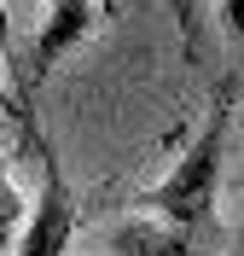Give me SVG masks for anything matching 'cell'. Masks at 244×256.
I'll use <instances>...</instances> for the list:
<instances>
[{
  "label": "cell",
  "mask_w": 244,
  "mask_h": 256,
  "mask_svg": "<svg viewBox=\"0 0 244 256\" xmlns=\"http://www.w3.org/2000/svg\"><path fill=\"white\" fill-rule=\"evenodd\" d=\"M227 128H233V82L215 94V111L204 116V128L192 134V146L180 152V163L157 186H146L134 204L163 216V222H180V227H204L215 210V186H221V158H227Z\"/></svg>",
  "instance_id": "cell-1"
},
{
  "label": "cell",
  "mask_w": 244,
  "mask_h": 256,
  "mask_svg": "<svg viewBox=\"0 0 244 256\" xmlns=\"http://www.w3.org/2000/svg\"><path fill=\"white\" fill-rule=\"evenodd\" d=\"M35 158H41V192H35V210H29V227L17 233V256H64L70 239H76V192H70L64 169L52 158L47 140H35Z\"/></svg>",
  "instance_id": "cell-2"
},
{
  "label": "cell",
  "mask_w": 244,
  "mask_h": 256,
  "mask_svg": "<svg viewBox=\"0 0 244 256\" xmlns=\"http://www.w3.org/2000/svg\"><path fill=\"white\" fill-rule=\"evenodd\" d=\"M99 24V0H47V24L35 35V64H29V88L52 76V64L70 47H81Z\"/></svg>",
  "instance_id": "cell-3"
},
{
  "label": "cell",
  "mask_w": 244,
  "mask_h": 256,
  "mask_svg": "<svg viewBox=\"0 0 244 256\" xmlns=\"http://www.w3.org/2000/svg\"><path fill=\"white\" fill-rule=\"evenodd\" d=\"M105 256H198V250H192V227L163 222V216H134L105 233Z\"/></svg>",
  "instance_id": "cell-4"
},
{
  "label": "cell",
  "mask_w": 244,
  "mask_h": 256,
  "mask_svg": "<svg viewBox=\"0 0 244 256\" xmlns=\"http://www.w3.org/2000/svg\"><path fill=\"white\" fill-rule=\"evenodd\" d=\"M169 12H175L180 24V41H186V52H198V41H204V24H198V0H163Z\"/></svg>",
  "instance_id": "cell-5"
},
{
  "label": "cell",
  "mask_w": 244,
  "mask_h": 256,
  "mask_svg": "<svg viewBox=\"0 0 244 256\" xmlns=\"http://www.w3.org/2000/svg\"><path fill=\"white\" fill-rule=\"evenodd\" d=\"M0 111L12 116V122L23 128L29 140H47V134H41V122H35V111H23V105H17V94H12V88H6V82H0Z\"/></svg>",
  "instance_id": "cell-6"
},
{
  "label": "cell",
  "mask_w": 244,
  "mask_h": 256,
  "mask_svg": "<svg viewBox=\"0 0 244 256\" xmlns=\"http://www.w3.org/2000/svg\"><path fill=\"white\" fill-rule=\"evenodd\" d=\"M221 24H227V30L244 41V0H221Z\"/></svg>",
  "instance_id": "cell-7"
},
{
  "label": "cell",
  "mask_w": 244,
  "mask_h": 256,
  "mask_svg": "<svg viewBox=\"0 0 244 256\" xmlns=\"http://www.w3.org/2000/svg\"><path fill=\"white\" fill-rule=\"evenodd\" d=\"M12 52V18H6V0H0V58Z\"/></svg>",
  "instance_id": "cell-8"
}]
</instances>
